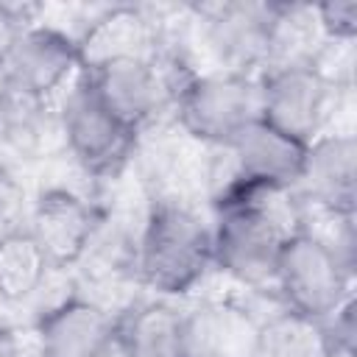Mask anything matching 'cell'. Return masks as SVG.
Returning a JSON list of instances; mask_svg holds the SVG:
<instances>
[{
  "mask_svg": "<svg viewBox=\"0 0 357 357\" xmlns=\"http://www.w3.org/2000/svg\"><path fill=\"white\" fill-rule=\"evenodd\" d=\"M95 98L134 134L145 128L167 98H176L178 84L173 73L153 59H114L98 67L81 70Z\"/></svg>",
  "mask_w": 357,
  "mask_h": 357,
  "instance_id": "obj_7",
  "label": "cell"
},
{
  "mask_svg": "<svg viewBox=\"0 0 357 357\" xmlns=\"http://www.w3.org/2000/svg\"><path fill=\"white\" fill-rule=\"evenodd\" d=\"M117 357H184V312L167 301H148L117 321Z\"/></svg>",
  "mask_w": 357,
  "mask_h": 357,
  "instance_id": "obj_16",
  "label": "cell"
},
{
  "mask_svg": "<svg viewBox=\"0 0 357 357\" xmlns=\"http://www.w3.org/2000/svg\"><path fill=\"white\" fill-rule=\"evenodd\" d=\"M212 259V226L178 198H156L137 243V271L159 296L190 293Z\"/></svg>",
  "mask_w": 357,
  "mask_h": 357,
  "instance_id": "obj_2",
  "label": "cell"
},
{
  "mask_svg": "<svg viewBox=\"0 0 357 357\" xmlns=\"http://www.w3.org/2000/svg\"><path fill=\"white\" fill-rule=\"evenodd\" d=\"M307 145L310 142H301L259 117L245 131H240L229 148H223L234 162L229 181H240L265 192L293 190L304 170Z\"/></svg>",
  "mask_w": 357,
  "mask_h": 357,
  "instance_id": "obj_10",
  "label": "cell"
},
{
  "mask_svg": "<svg viewBox=\"0 0 357 357\" xmlns=\"http://www.w3.org/2000/svg\"><path fill=\"white\" fill-rule=\"evenodd\" d=\"M271 284L279 290L284 310L312 321H329L351 301V265L326 237L296 229L279 251Z\"/></svg>",
  "mask_w": 357,
  "mask_h": 357,
  "instance_id": "obj_3",
  "label": "cell"
},
{
  "mask_svg": "<svg viewBox=\"0 0 357 357\" xmlns=\"http://www.w3.org/2000/svg\"><path fill=\"white\" fill-rule=\"evenodd\" d=\"M31 22L25 20V11L20 6H11V3H0V67L3 61L8 59L11 47L17 45L20 33L28 28Z\"/></svg>",
  "mask_w": 357,
  "mask_h": 357,
  "instance_id": "obj_21",
  "label": "cell"
},
{
  "mask_svg": "<svg viewBox=\"0 0 357 357\" xmlns=\"http://www.w3.org/2000/svg\"><path fill=\"white\" fill-rule=\"evenodd\" d=\"M201 33L218 70L254 75L268 67L273 3H215L198 8Z\"/></svg>",
  "mask_w": 357,
  "mask_h": 357,
  "instance_id": "obj_8",
  "label": "cell"
},
{
  "mask_svg": "<svg viewBox=\"0 0 357 357\" xmlns=\"http://www.w3.org/2000/svg\"><path fill=\"white\" fill-rule=\"evenodd\" d=\"M173 103L184 134L206 145L229 148L240 131L259 120V81L257 75L226 70L187 75Z\"/></svg>",
  "mask_w": 357,
  "mask_h": 357,
  "instance_id": "obj_4",
  "label": "cell"
},
{
  "mask_svg": "<svg viewBox=\"0 0 357 357\" xmlns=\"http://www.w3.org/2000/svg\"><path fill=\"white\" fill-rule=\"evenodd\" d=\"M251 357H335V346L324 321L282 310L257 324Z\"/></svg>",
  "mask_w": 357,
  "mask_h": 357,
  "instance_id": "obj_17",
  "label": "cell"
},
{
  "mask_svg": "<svg viewBox=\"0 0 357 357\" xmlns=\"http://www.w3.org/2000/svg\"><path fill=\"white\" fill-rule=\"evenodd\" d=\"M273 195L279 192L226 181L215 201L218 220L212 226V259L223 273L243 284H271L279 251L296 231L287 229L273 209Z\"/></svg>",
  "mask_w": 357,
  "mask_h": 357,
  "instance_id": "obj_1",
  "label": "cell"
},
{
  "mask_svg": "<svg viewBox=\"0 0 357 357\" xmlns=\"http://www.w3.org/2000/svg\"><path fill=\"white\" fill-rule=\"evenodd\" d=\"M0 73L11 95L47 100L81 73L78 42L53 25H28L3 61Z\"/></svg>",
  "mask_w": 357,
  "mask_h": 357,
  "instance_id": "obj_9",
  "label": "cell"
},
{
  "mask_svg": "<svg viewBox=\"0 0 357 357\" xmlns=\"http://www.w3.org/2000/svg\"><path fill=\"white\" fill-rule=\"evenodd\" d=\"M117 321L89 298H64L36 324L39 357H106L114 349Z\"/></svg>",
  "mask_w": 357,
  "mask_h": 357,
  "instance_id": "obj_13",
  "label": "cell"
},
{
  "mask_svg": "<svg viewBox=\"0 0 357 357\" xmlns=\"http://www.w3.org/2000/svg\"><path fill=\"white\" fill-rule=\"evenodd\" d=\"M312 11L326 42H354L357 3H321V6H312Z\"/></svg>",
  "mask_w": 357,
  "mask_h": 357,
  "instance_id": "obj_20",
  "label": "cell"
},
{
  "mask_svg": "<svg viewBox=\"0 0 357 357\" xmlns=\"http://www.w3.org/2000/svg\"><path fill=\"white\" fill-rule=\"evenodd\" d=\"M259 117L273 128L312 142L337 98V89L310 64H273L259 75Z\"/></svg>",
  "mask_w": 357,
  "mask_h": 357,
  "instance_id": "obj_6",
  "label": "cell"
},
{
  "mask_svg": "<svg viewBox=\"0 0 357 357\" xmlns=\"http://www.w3.org/2000/svg\"><path fill=\"white\" fill-rule=\"evenodd\" d=\"M59 131L73 159L95 176L117 173L126 165L137 137L95 98L84 73L75 75L59 106Z\"/></svg>",
  "mask_w": 357,
  "mask_h": 357,
  "instance_id": "obj_5",
  "label": "cell"
},
{
  "mask_svg": "<svg viewBox=\"0 0 357 357\" xmlns=\"http://www.w3.org/2000/svg\"><path fill=\"white\" fill-rule=\"evenodd\" d=\"M28 215H31V204L25 187L8 167L0 165V240L25 231Z\"/></svg>",
  "mask_w": 357,
  "mask_h": 357,
  "instance_id": "obj_19",
  "label": "cell"
},
{
  "mask_svg": "<svg viewBox=\"0 0 357 357\" xmlns=\"http://www.w3.org/2000/svg\"><path fill=\"white\" fill-rule=\"evenodd\" d=\"M257 321L237 304L201 301L184 312V357H251Z\"/></svg>",
  "mask_w": 357,
  "mask_h": 357,
  "instance_id": "obj_15",
  "label": "cell"
},
{
  "mask_svg": "<svg viewBox=\"0 0 357 357\" xmlns=\"http://www.w3.org/2000/svg\"><path fill=\"white\" fill-rule=\"evenodd\" d=\"M6 112H8V86H6L3 73H0V134H3V126H6Z\"/></svg>",
  "mask_w": 357,
  "mask_h": 357,
  "instance_id": "obj_23",
  "label": "cell"
},
{
  "mask_svg": "<svg viewBox=\"0 0 357 357\" xmlns=\"http://www.w3.org/2000/svg\"><path fill=\"white\" fill-rule=\"evenodd\" d=\"M50 265L28 231L0 240V301L17 304L39 290Z\"/></svg>",
  "mask_w": 357,
  "mask_h": 357,
  "instance_id": "obj_18",
  "label": "cell"
},
{
  "mask_svg": "<svg viewBox=\"0 0 357 357\" xmlns=\"http://www.w3.org/2000/svg\"><path fill=\"white\" fill-rule=\"evenodd\" d=\"M0 357H22L20 343H17L14 332H8V329H0Z\"/></svg>",
  "mask_w": 357,
  "mask_h": 357,
  "instance_id": "obj_22",
  "label": "cell"
},
{
  "mask_svg": "<svg viewBox=\"0 0 357 357\" xmlns=\"http://www.w3.org/2000/svg\"><path fill=\"white\" fill-rule=\"evenodd\" d=\"M75 42L81 53V70L114 59H153L156 22L137 6H114L98 14Z\"/></svg>",
  "mask_w": 357,
  "mask_h": 357,
  "instance_id": "obj_14",
  "label": "cell"
},
{
  "mask_svg": "<svg viewBox=\"0 0 357 357\" xmlns=\"http://www.w3.org/2000/svg\"><path fill=\"white\" fill-rule=\"evenodd\" d=\"M304 198L329 218H354L357 206V139L349 131L318 134L307 145L298 184Z\"/></svg>",
  "mask_w": 357,
  "mask_h": 357,
  "instance_id": "obj_12",
  "label": "cell"
},
{
  "mask_svg": "<svg viewBox=\"0 0 357 357\" xmlns=\"http://www.w3.org/2000/svg\"><path fill=\"white\" fill-rule=\"evenodd\" d=\"M98 223L100 218L92 204H86L73 190L53 187L31 204L25 231L42 248L50 268H67L89 251Z\"/></svg>",
  "mask_w": 357,
  "mask_h": 357,
  "instance_id": "obj_11",
  "label": "cell"
}]
</instances>
